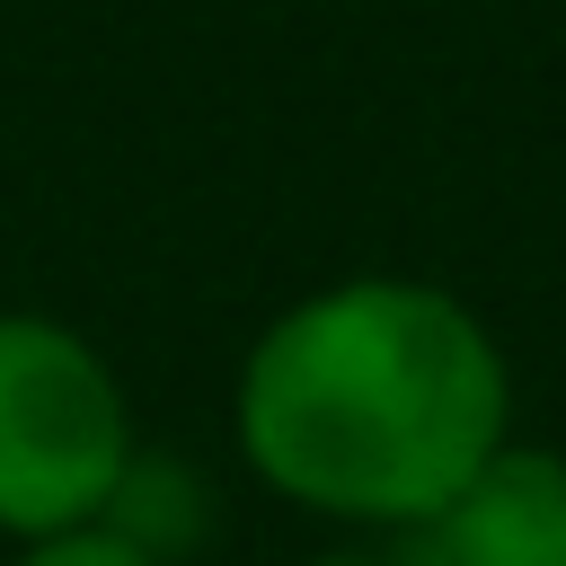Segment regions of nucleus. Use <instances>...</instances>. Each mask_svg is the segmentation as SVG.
<instances>
[{
    "instance_id": "f257e3e1",
    "label": "nucleus",
    "mask_w": 566,
    "mask_h": 566,
    "mask_svg": "<svg viewBox=\"0 0 566 566\" xmlns=\"http://www.w3.org/2000/svg\"><path fill=\"white\" fill-rule=\"evenodd\" d=\"M513 380L469 301L407 274H345L292 301L239 363L248 469L336 522H433L504 451Z\"/></svg>"
},
{
    "instance_id": "39448f33",
    "label": "nucleus",
    "mask_w": 566,
    "mask_h": 566,
    "mask_svg": "<svg viewBox=\"0 0 566 566\" xmlns=\"http://www.w3.org/2000/svg\"><path fill=\"white\" fill-rule=\"evenodd\" d=\"M18 566H159L150 548H133L124 531L106 522H80V531H44V539H18Z\"/></svg>"
},
{
    "instance_id": "423d86ee",
    "label": "nucleus",
    "mask_w": 566,
    "mask_h": 566,
    "mask_svg": "<svg viewBox=\"0 0 566 566\" xmlns=\"http://www.w3.org/2000/svg\"><path fill=\"white\" fill-rule=\"evenodd\" d=\"M310 566H407V557H310Z\"/></svg>"
},
{
    "instance_id": "7ed1b4c3",
    "label": "nucleus",
    "mask_w": 566,
    "mask_h": 566,
    "mask_svg": "<svg viewBox=\"0 0 566 566\" xmlns=\"http://www.w3.org/2000/svg\"><path fill=\"white\" fill-rule=\"evenodd\" d=\"M407 566H566V460L557 451H486V469L416 522Z\"/></svg>"
},
{
    "instance_id": "f03ea898",
    "label": "nucleus",
    "mask_w": 566,
    "mask_h": 566,
    "mask_svg": "<svg viewBox=\"0 0 566 566\" xmlns=\"http://www.w3.org/2000/svg\"><path fill=\"white\" fill-rule=\"evenodd\" d=\"M133 451L115 363L71 318L0 310V531L44 539L97 522Z\"/></svg>"
},
{
    "instance_id": "20e7f679",
    "label": "nucleus",
    "mask_w": 566,
    "mask_h": 566,
    "mask_svg": "<svg viewBox=\"0 0 566 566\" xmlns=\"http://www.w3.org/2000/svg\"><path fill=\"white\" fill-rule=\"evenodd\" d=\"M97 522H106V531H124L133 548H150L159 566H177V557H186V548H203V531H212V486H203L177 451H133Z\"/></svg>"
}]
</instances>
